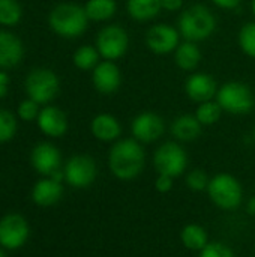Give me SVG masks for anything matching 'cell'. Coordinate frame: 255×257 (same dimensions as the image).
I'll list each match as a JSON object with an SVG mask.
<instances>
[{
	"label": "cell",
	"mask_w": 255,
	"mask_h": 257,
	"mask_svg": "<svg viewBox=\"0 0 255 257\" xmlns=\"http://www.w3.org/2000/svg\"><path fill=\"white\" fill-rule=\"evenodd\" d=\"M180 239H182L183 245L188 250H192V251H201L209 244L207 232L198 224L185 226L182 233H180Z\"/></svg>",
	"instance_id": "24"
},
{
	"label": "cell",
	"mask_w": 255,
	"mask_h": 257,
	"mask_svg": "<svg viewBox=\"0 0 255 257\" xmlns=\"http://www.w3.org/2000/svg\"><path fill=\"white\" fill-rule=\"evenodd\" d=\"M63 196V187L53 178H44L38 181L32 190V200L42 208L56 205Z\"/></svg>",
	"instance_id": "19"
},
{
	"label": "cell",
	"mask_w": 255,
	"mask_h": 257,
	"mask_svg": "<svg viewBox=\"0 0 255 257\" xmlns=\"http://www.w3.org/2000/svg\"><path fill=\"white\" fill-rule=\"evenodd\" d=\"M218 21L210 8L195 3L183 9L177 18V30L183 41L201 42L209 39L216 30Z\"/></svg>",
	"instance_id": "2"
},
{
	"label": "cell",
	"mask_w": 255,
	"mask_h": 257,
	"mask_svg": "<svg viewBox=\"0 0 255 257\" xmlns=\"http://www.w3.org/2000/svg\"><path fill=\"white\" fill-rule=\"evenodd\" d=\"M92 136L104 143L117 142L122 136V125L119 119L110 113H99L90 122Z\"/></svg>",
	"instance_id": "17"
},
{
	"label": "cell",
	"mask_w": 255,
	"mask_h": 257,
	"mask_svg": "<svg viewBox=\"0 0 255 257\" xmlns=\"http://www.w3.org/2000/svg\"><path fill=\"white\" fill-rule=\"evenodd\" d=\"M23 17V9L17 0H0V24L15 26Z\"/></svg>",
	"instance_id": "28"
},
{
	"label": "cell",
	"mask_w": 255,
	"mask_h": 257,
	"mask_svg": "<svg viewBox=\"0 0 255 257\" xmlns=\"http://www.w3.org/2000/svg\"><path fill=\"white\" fill-rule=\"evenodd\" d=\"M251 12H252V15L255 17V0H251Z\"/></svg>",
	"instance_id": "38"
},
{
	"label": "cell",
	"mask_w": 255,
	"mask_h": 257,
	"mask_svg": "<svg viewBox=\"0 0 255 257\" xmlns=\"http://www.w3.org/2000/svg\"><path fill=\"white\" fill-rule=\"evenodd\" d=\"M17 133V119L12 113L0 108V143L9 142Z\"/></svg>",
	"instance_id": "29"
},
{
	"label": "cell",
	"mask_w": 255,
	"mask_h": 257,
	"mask_svg": "<svg viewBox=\"0 0 255 257\" xmlns=\"http://www.w3.org/2000/svg\"><path fill=\"white\" fill-rule=\"evenodd\" d=\"M30 163L38 173L44 176H51L59 170L62 163V155L54 145L44 142V143H38L33 148L30 154Z\"/></svg>",
	"instance_id": "15"
},
{
	"label": "cell",
	"mask_w": 255,
	"mask_h": 257,
	"mask_svg": "<svg viewBox=\"0 0 255 257\" xmlns=\"http://www.w3.org/2000/svg\"><path fill=\"white\" fill-rule=\"evenodd\" d=\"M237 44L248 57L255 59V21H248L240 27L237 33Z\"/></svg>",
	"instance_id": "27"
},
{
	"label": "cell",
	"mask_w": 255,
	"mask_h": 257,
	"mask_svg": "<svg viewBox=\"0 0 255 257\" xmlns=\"http://www.w3.org/2000/svg\"><path fill=\"white\" fill-rule=\"evenodd\" d=\"M24 56V47L20 38L11 32L0 30V68L17 66Z\"/></svg>",
	"instance_id": "18"
},
{
	"label": "cell",
	"mask_w": 255,
	"mask_h": 257,
	"mask_svg": "<svg viewBox=\"0 0 255 257\" xmlns=\"http://www.w3.org/2000/svg\"><path fill=\"white\" fill-rule=\"evenodd\" d=\"M180 39L182 36L177 27H173L167 23H158L150 26L144 36L146 47L156 56H167L170 53H174V50L182 42Z\"/></svg>",
	"instance_id": "9"
},
{
	"label": "cell",
	"mask_w": 255,
	"mask_h": 257,
	"mask_svg": "<svg viewBox=\"0 0 255 257\" xmlns=\"http://www.w3.org/2000/svg\"><path fill=\"white\" fill-rule=\"evenodd\" d=\"M65 181L74 188H87L90 187L96 176L98 167L92 157L89 155H74L65 166Z\"/></svg>",
	"instance_id": "10"
},
{
	"label": "cell",
	"mask_w": 255,
	"mask_h": 257,
	"mask_svg": "<svg viewBox=\"0 0 255 257\" xmlns=\"http://www.w3.org/2000/svg\"><path fill=\"white\" fill-rule=\"evenodd\" d=\"M95 47L98 48L102 60L116 62L128 53L129 35L126 29L119 24H107L98 32Z\"/></svg>",
	"instance_id": "7"
},
{
	"label": "cell",
	"mask_w": 255,
	"mask_h": 257,
	"mask_svg": "<svg viewBox=\"0 0 255 257\" xmlns=\"http://www.w3.org/2000/svg\"><path fill=\"white\" fill-rule=\"evenodd\" d=\"M26 93L38 104L51 102L60 92V80L48 68H35L26 77Z\"/></svg>",
	"instance_id": "6"
},
{
	"label": "cell",
	"mask_w": 255,
	"mask_h": 257,
	"mask_svg": "<svg viewBox=\"0 0 255 257\" xmlns=\"http://www.w3.org/2000/svg\"><path fill=\"white\" fill-rule=\"evenodd\" d=\"M146 166V152L143 145L132 139L114 142L108 152L110 172L120 181H132L141 175Z\"/></svg>",
	"instance_id": "1"
},
{
	"label": "cell",
	"mask_w": 255,
	"mask_h": 257,
	"mask_svg": "<svg viewBox=\"0 0 255 257\" xmlns=\"http://www.w3.org/2000/svg\"><path fill=\"white\" fill-rule=\"evenodd\" d=\"M84 11L90 21L105 23L116 15L117 2L116 0H87L84 5Z\"/></svg>",
	"instance_id": "23"
},
{
	"label": "cell",
	"mask_w": 255,
	"mask_h": 257,
	"mask_svg": "<svg viewBox=\"0 0 255 257\" xmlns=\"http://www.w3.org/2000/svg\"><path fill=\"white\" fill-rule=\"evenodd\" d=\"M29 223L20 214H8L0 220V245L6 250H18L29 239Z\"/></svg>",
	"instance_id": "11"
},
{
	"label": "cell",
	"mask_w": 255,
	"mask_h": 257,
	"mask_svg": "<svg viewBox=\"0 0 255 257\" xmlns=\"http://www.w3.org/2000/svg\"><path fill=\"white\" fill-rule=\"evenodd\" d=\"M254 139H255V130H254Z\"/></svg>",
	"instance_id": "40"
},
{
	"label": "cell",
	"mask_w": 255,
	"mask_h": 257,
	"mask_svg": "<svg viewBox=\"0 0 255 257\" xmlns=\"http://www.w3.org/2000/svg\"><path fill=\"white\" fill-rule=\"evenodd\" d=\"M89 21L84 6L77 3H60L54 6L48 15L51 30L66 39L81 36L87 30Z\"/></svg>",
	"instance_id": "3"
},
{
	"label": "cell",
	"mask_w": 255,
	"mask_h": 257,
	"mask_svg": "<svg viewBox=\"0 0 255 257\" xmlns=\"http://www.w3.org/2000/svg\"><path fill=\"white\" fill-rule=\"evenodd\" d=\"M173 54L176 66L185 72H194L201 62V50L198 44L192 41H182Z\"/></svg>",
	"instance_id": "21"
},
{
	"label": "cell",
	"mask_w": 255,
	"mask_h": 257,
	"mask_svg": "<svg viewBox=\"0 0 255 257\" xmlns=\"http://www.w3.org/2000/svg\"><path fill=\"white\" fill-rule=\"evenodd\" d=\"M183 3L185 0H161V8L167 12H179L182 11Z\"/></svg>",
	"instance_id": "34"
},
{
	"label": "cell",
	"mask_w": 255,
	"mask_h": 257,
	"mask_svg": "<svg viewBox=\"0 0 255 257\" xmlns=\"http://www.w3.org/2000/svg\"><path fill=\"white\" fill-rule=\"evenodd\" d=\"M132 137L141 145H149L159 140L165 133V122L162 116L153 111H143L131 122Z\"/></svg>",
	"instance_id": "12"
},
{
	"label": "cell",
	"mask_w": 255,
	"mask_h": 257,
	"mask_svg": "<svg viewBox=\"0 0 255 257\" xmlns=\"http://www.w3.org/2000/svg\"><path fill=\"white\" fill-rule=\"evenodd\" d=\"M218 89L216 80L207 72H192L185 81L186 96L197 104L215 99Z\"/></svg>",
	"instance_id": "14"
},
{
	"label": "cell",
	"mask_w": 255,
	"mask_h": 257,
	"mask_svg": "<svg viewBox=\"0 0 255 257\" xmlns=\"http://www.w3.org/2000/svg\"><path fill=\"white\" fill-rule=\"evenodd\" d=\"M92 84L102 95H113L122 86V71L116 62L101 60L92 71Z\"/></svg>",
	"instance_id": "13"
},
{
	"label": "cell",
	"mask_w": 255,
	"mask_h": 257,
	"mask_svg": "<svg viewBox=\"0 0 255 257\" xmlns=\"http://www.w3.org/2000/svg\"><path fill=\"white\" fill-rule=\"evenodd\" d=\"M209 178L204 170L201 169H194L188 173L186 176V185L192 191H204L209 187Z\"/></svg>",
	"instance_id": "30"
},
{
	"label": "cell",
	"mask_w": 255,
	"mask_h": 257,
	"mask_svg": "<svg viewBox=\"0 0 255 257\" xmlns=\"http://www.w3.org/2000/svg\"><path fill=\"white\" fill-rule=\"evenodd\" d=\"M161 0H126L128 15L140 23L152 21L161 14Z\"/></svg>",
	"instance_id": "22"
},
{
	"label": "cell",
	"mask_w": 255,
	"mask_h": 257,
	"mask_svg": "<svg viewBox=\"0 0 255 257\" xmlns=\"http://www.w3.org/2000/svg\"><path fill=\"white\" fill-rule=\"evenodd\" d=\"M18 116L20 119H23L24 122H30V120H35L38 119L39 116V104L35 102L33 99H24L20 105H18Z\"/></svg>",
	"instance_id": "32"
},
{
	"label": "cell",
	"mask_w": 255,
	"mask_h": 257,
	"mask_svg": "<svg viewBox=\"0 0 255 257\" xmlns=\"http://www.w3.org/2000/svg\"><path fill=\"white\" fill-rule=\"evenodd\" d=\"M155 188L158 193H168L173 188V178L167 175H159L155 181Z\"/></svg>",
	"instance_id": "33"
},
{
	"label": "cell",
	"mask_w": 255,
	"mask_h": 257,
	"mask_svg": "<svg viewBox=\"0 0 255 257\" xmlns=\"http://www.w3.org/2000/svg\"><path fill=\"white\" fill-rule=\"evenodd\" d=\"M153 166L159 175L179 178L188 167V154L177 142H165L155 151Z\"/></svg>",
	"instance_id": "8"
},
{
	"label": "cell",
	"mask_w": 255,
	"mask_h": 257,
	"mask_svg": "<svg viewBox=\"0 0 255 257\" xmlns=\"http://www.w3.org/2000/svg\"><path fill=\"white\" fill-rule=\"evenodd\" d=\"M39 130L48 137H62L68 131V117L63 110L56 105H47L39 111L38 116Z\"/></svg>",
	"instance_id": "16"
},
{
	"label": "cell",
	"mask_w": 255,
	"mask_h": 257,
	"mask_svg": "<svg viewBox=\"0 0 255 257\" xmlns=\"http://www.w3.org/2000/svg\"><path fill=\"white\" fill-rule=\"evenodd\" d=\"M198 257H234V253L224 242H209Z\"/></svg>",
	"instance_id": "31"
},
{
	"label": "cell",
	"mask_w": 255,
	"mask_h": 257,
	"mask_svg": "<svg viewBox=\"0 0 255 257\" xmlns=\"http://www.w3.org/2000/svg\"><path fill=\"white\" fill-rule=\"evenodd\" d=\"M212 3L215 6H218L219 9L233 11V9H237L240 6L242 0H212Z\"/></svg>",
	"instance_id": "35"
},
{
	"label": "cell",
	"mask_w": 255,
	"mask_h": 257,
	"mask_svg": "<svg viewBox=\"0 0 255 257\" xmlns=\"http://www.w3.org/2000/svg\"><path fill=\"white\" fill-rule=\"evenodd\" d=\"M201 130L203 125L198 122L195 114H180L173 120L170 126L173 137L180 143H189L197 140L201 136Z\"/></svg>",
	"instance_id": "20"
},
{
	"label": "cell",
	"mask_w": 255,
	"mask_h": 257,
	"mask_svg": "<svg viewBox=\"0 0 255 257\" xmlns=\"http://www.w3.org/2000/svg\"><path fill=\"white\" fill-rule=\"evenodd\" d=\"M207 193L210 200L221 209L233 211L240 206L243 190L240 182L230 173H218L209 181Z\"/></svg>",
	"instance_id": "5"
},
{
	"label": "cell",
	"mask_w": 255,
	"mask_h": 257,
	"mask_svg": "<svg viewBox=\"0 0 255 257\" xmlns=\"http://www.w3.org/2000/svg\"><path fill=\"white\" fill-rule=\"evenodd\" d=\"M8 89H9V77L6 72L0 71V99L6 96Z\"/></svg>",
	"instance_id": "36"
},
{
	"label": "cell",
	"mask_w": 255,
	"mask_h": 257,
	"mask_svg": "<svg viewBox=\"0 0 255 257\" xmlns=\"http://www.w3.org/2000/svg\"><path fill=\"white\" fill-rule=\"evenodd\" d=\"M249 212H251V214H254L255 212V199H252V200L249 202Z\"/></svg>",
	"instance_id": "37"
},
{
	"label": "cell",
	"mask_w": 255,
	"mask_h": 257,
	"mask_svg": "<svg viewBox=\"0 0 255 257\" xmlns=\"http://www.w3.org/2000/svg\"><path fill=\"white\" fill-rule=\"evenodd\" d=\"M0 257H5V253H3L2 250H0Z\"/></svg>",
	"instance_id": "39"
},
{
	"label": "cell",
	"mask_w": 255,
	"mask_h": 257,
	"mask_svg": "<svg viewBox=\"0 0 255 257\" xmlns=\"http://www.w3.org/2000/svg\"><path fill=\"white\" fill-rule=\"evenodd\" d=\"M215 99L221 105L222 111L234 116L248 114L255 107V95L252 89L246 83L237 80L221 84Z\"/></svg>",
	"instance_id": "4"
},
{
	"label": "cell",
	"mask_w": 255,
	"mask_h": 257,
	"mask_svg": "<svg viewBox=\"0 0 255 257\" xmlns=\"http://www.w3.org/2000/svg\"><path fill=\"white\" fill-rule=\"evenodd\" d=\"M72 62L81 71H93L101 62V54L95 45H81L75 50Z\"/></svg>",
	"instance_id": "25"
},
{
	"label": "cell",
	"mask_w": 255,
	"mask_h": 257,
	"mask_svg": "<svg viewBox=\"0 0 255 257\" xmlns=\"http://www.w3.org/2000/svg\"><path fill=\"white\" fill-rule=\"evenodd\" d=\"M222 113L224 111H222L221 105L218 104V101L212 99V101H206V102L198 104L194 114L203 126H212L216 122H219Z\"/></svg>",
	"instance_id": "26"
}]
</instances>
